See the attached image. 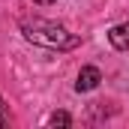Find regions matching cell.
<instances>
[{"mask_svg": "<svg viewBox=\"0 0 129 129\" xmlns=\"http://www.w3.org/2000/svg\"><path fill=\"white\" fill-rule=\"evenodd\" d=\"M21 30L33 45L51 48V51H69V48H78V42H81L75 33H69L66 27L54 24V21H45V18H27L21 24Z\"/></svg>", "mask_w": 129, "mask_h": 129, "instance_id": "1", "label": "cell"}, {"mask_svg": "<svg viewBox=\"0 0 129 129\" xmlns=\"http://www.w3.org/2000/svg\"><path fill=\"white\" fill-rule=\"evenodd\" d=\"M99 81H102V72H99L96 66H84V69L78 72V81H75V90H78V93H87V90H93V87H99Z\"/></svg>", "mask_w": 129, "mask_h": 129, "instance_id": "2", "label": "cell"}, {"mask_svg": "<svg viewBox=\"0 0 129 129\" xmlns=\"http://www.w3.org/2000/svg\"><path fill=\"white\" fill-rule=\"evenodd\" d=\"M108 42H111L117 51H126V48H129V21L111 27V30H108Z\"/></svg>", "mask_w": 129, "mask_h": 129, "instance_id": "3", "label": "cell"}, {"mask_svg": "<svg viewBox=\"0 0 129 129\" xmlns=\"http://www.w3.org/2000/svg\"><path fill=\"white\" fill-rule=\"evenodd\" d=\"M48 123H51V126H69V123H72V117H69L66 111H57V114H51V117H48Z\"/></svg>", "mask_w": 129, "mask_h": 129, "instance_id": "4", "label": "cell"}, {"mask_svg": "<svg viewBox=\"0 0 129 129\" xmlns=\"http://www.w3.org/2000/svg\"><path fill=\"white\" fill-rule=\"evenodd\" d=\"M9 123V114H6V105H3V99H0V126H6Z\"/></svg>", "mask_w": 129, "mask_h": 129, "instance_id": "5", "label": "cell"}, {"mask_svg": "<svg viewBox=\"0 0 129 129\" xmlns=\"http://www.w3.org/2000/svg\"><path fill=\"white\" fill-rule=\"evenodd\" d=\"M36 3H54V0H36Z\"/></svg>", "mask_w": 129, "mask_h": 129, "instance_id": "6", "label": "cell"}]
</instances>
